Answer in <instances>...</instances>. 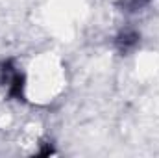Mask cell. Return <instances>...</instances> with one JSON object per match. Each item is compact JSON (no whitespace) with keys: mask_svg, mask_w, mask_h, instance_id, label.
Here are the masks:
<instances>
[{"mask_svg":"<svg viewBox=\"0 0 159 158\" xmlns=\"http://www.w3.org/2000/svg\"><path fill=\"white\" fill-rule=\"evenodd\" d=\"M150 0H122V7L126 11H139L143 9Z\"/></svg>","mask_w":159,"mask_h":158,"instance_id":"3957f363","label":"cell"},{"mask_svg":"<svg viewBox=\"0 0 159 158\" xmlns=\"http://www.w3.org/2000/svg\"><path fill=\"white\" fill-rule=\"evenodd\" d=\"M139 41H141L139 32H135V30H124V32H120L119 36L115 37V47H117V50L122 56H126V54H129L139 45Z\"/></svg>","mask_w":159,"mask_h":158,"instance_id":"7a4b0ae2","label":"cell"},{"mask_svg":"<svg viewBox=\"0 0 159 158\" xmlns=\"http://www.w3.org/2000/svg\"><path fill=\"white\" fill-rule=\"evenodd\" d=\"M0 73H2V82L7 84V93L11 99H17V101H24V75L15 71V65L11 60L7 62H2L0 63Z\"/></svg>","mask_w":159,"mask_h":158,"instance_id":"6da1fadb","label":"cell"},{"mask_svg":"<svg viewBox=\"0 0 159 158\" xmlns=\"http://www.w3.org/2000/svg\"><path fill=\"white\" fill-rule=\"evenodd\" d=\"M48 155H54V149H52V145H44V147L39 151V156H48Z\"/></svg>","mask_w":159,"mask_h":158,"instance_id":"277c9868","label":"cell"}]
</instances>
